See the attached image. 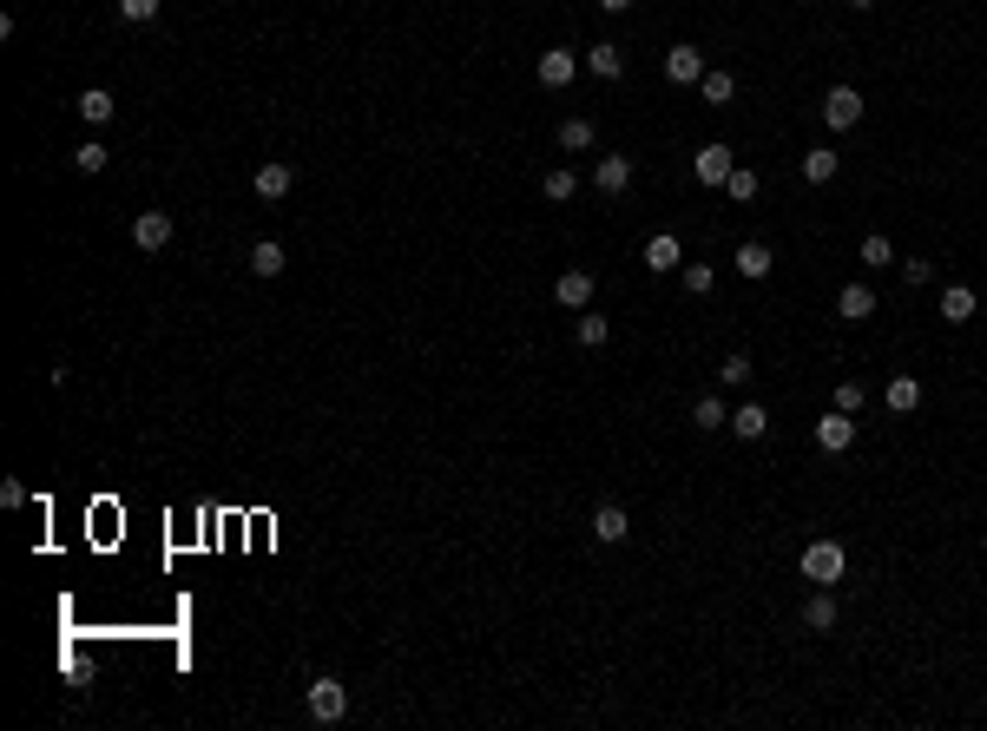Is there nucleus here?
Returning <instances> with one entry per match:
<instances>
[{"mask_svg": "<svg viewBox=\"0 0 987 731\" xmlns=\"http://www.w3.org/2000/svg\"><path fill=\"white\" fill-rule=\"evenodd\" d=\"M797 567H803V580H816V587H836L843 567H849V554H843V541H810Z\"/></svg>", "mask_w": 987, "mask_h": 731, "instance_id": "nucleus-1", "label": "nucleus"}, {"mask_svg": "<svg viewBox=\"0 0 987 731\" xmlns=\"http://www.w3.org/2000/svg\"><path fill=\"white\" fill-rule=\"evenodd\" d=\"M816 112H823V126H830V132H849V126H862V93H856V86H830Z\"/></svg>", "mask_w": 987, "mask_h": 731, "instance_id": "nucleus-2", "label": "nucleus"}, {"mask_svg": "<svg viewBox=\"0 0 987 731\" xmlns=\"http://www.w3.org/2000/svg\"><path fill=\"white\" fill-rule=\"evenodd\" d=\"M737 172V159H731V145H698V152H691V178H698V185H724V178Z\"/></svg>", "mask_w": 987, "mask_h": 731, "instance_id": "nucleus-3", "label": "nucleus"}, {"mask_svg": "<svg viewBox=\"0 0 987 731\" xmlns=\"http://www.w3.org/2000/svg\"><path fill=\"white\" fill-rule=\"evenodd\" d=\"M553 303H560V310H593V271H580V264L560 271L553 277Z\"/></svg>", "mask_w": 987, "mask_h": 731, "instance_id": "nucleus-4", "label": "nucleus"}, {"mask_svg": "<svg viewBox=\"0 0 987 731\" xmlns=\"http://www.w3.org/2000/svg\"><path fill=\"white\" fill-rule=\"evenodd\" d=\"M343 712H349V692L336 679H316L310 685V718H316V725H336Z\"/></svg>", "mask_w": 987, "mask_h": 731, "instance_id": "nucleus-5", "label": "nucleus"}, {"mask_svg": "<svg viewBox=\"0 0 987 731\" xmlns=\"http://www.w3.org/2000/svg\"><path fill=\"white\" fill-rule=\"evenodd\" d=\"M132 244H139V251H165V244H172V211H139V218H132Z\"/></svg>", "mask_w": 987, "mask_h": 731, "instance_id": "nucleus-6", "label": "nucleus"}, {"mask_svg": "<svg viewBox=\"0 0 987 731\" xmlns=\"http://www.w3.org/2000/svg\"><path fill=\"white\" fill-rule=\"evenodd\" d=\"M816 448H823V455H843V448H856V422H849L843 409H830L823 422H816Z\"/></svg>", "mask_w": 987, "mask_h": 731, "instance_id": "nucleus-7", "label": "nucleus"}, {"mask_svg": "<svg viewBox=\"0 0 987 731\" xmlns=\"http://www.w3.org/2000/svg\"><path fill=\"white\" fill-rule=\"evenodd\" d=\"M665 80H672V86H698V80H705V53H698V47H672V53H665Z\"/></svg>", "mask_w": 987, "mask_h": 731, "instance_id": "nucleus-8", "label": "nucleus"}, {"mask_svg": "<svg viewBox=\"0 0 987 731\" xmlns=\"http://www.w3.org/2000/svg\"><path fill=\"white\" fill-rule=\"evenodd\" d=\"M836 317H843V323H869V317H876V290H869V284H843Z\"/></svg>", "mask_w": 987, "mask_h": 731, "instance_id": "nucleus-9", "label": "nucleus"}, {"mask_svg": "<svg viewBox=\"0 0 987 731\" xmlns=\"http://www.w3.org/2000/svg\"><path fill=\"white\" fill-rule=\"evenodd\" d=\"M626 534H632V521H626V508H619V501H606V508H593V541L619 547Z\"/></svg>", "mask_w": 987, "mask_h": 731, "instance_id": "nucleus-10", "label": "nucleus"}, {"mask_svg": "<svg viewBox=\"0 0 987 731\" xmlns=\"http://www.w3.org/2000/svg\"><path fill=\"white\" fill-rule=\"evenodd\" d=\"M533 73H540V86H573L580 60H573L566 47H553V53H540V66H533Z\"/></svg>", "mask_w": 987, "mask_h": 731, "instance_id": "nucleus-11", "label": "nucleus"}, {"mask_svg": "<svg viewBox=\"0 0 987 731\" xmlns=\"http://www.w3.org/2000/svg\"><path fill=\"white\" fill-rule=\"evenodd\" d=\"M731 264H737V277H751V284H764V277H770V264H777V257H770V244H737V257H731Z\"/></svg>", "mask_w": 987, "mask_h": 731, "instance_id": "nucleus-12", "label": "nucleus"}, {"mask_svg": "<svg viewBox=\"0 0 987 731\" xmlns=\"http://www.w3.org/2000/svg\"><path fill=\"white\" fill-rule=\"evenodd\" d=\"M803 626H810V633H836V593L830 587H816L810 600H803Z\"/></svg>", "mask_w": 987, "mask_h": 731, "instance_id": "nucleus-13", "label": "nucleus"}, {"mask_svg": "<svg viewBox=\"0 0 987 731\" xmlns=\"http://www.w3.org/2000/svg\"><path fill=\"white\" fill-rule=\"evenodd\" d=\"M882 402H889V415H915V409H922V382H915V376H889Z\"/></svg>", "mask_w": 987, "mask_h": 731, "instance_id": "nucleus-14", "label": "nucleus"}, {"mask_svg": "<svg viewBox=\"0 0 987 731\" xmlns=\"http://www.w3.org/2000/svg\"><path fill=\"white\" fill-rule=\"evenodd\" d=\"M645 271H685V251H678L672 231H658V238L645 244Z\"/></svg>", "mask_w": 987, "mask_h": 731, "instance_id": "nucleus-15", "label": "nucleus"}, {"mask_svg": "<svg viewBox=\"0 0 987 731\" xmlns=\"http://www.w3.org/2000/svg\"><path fill=\"white\" fill-rule=\"evenodd\" d=\"M797 172H803V185H830V178L843 172V159H836L830 145H816V152H803V165H797Z\"/></svg>", "mask_w": 987, "mask_h": 731, "instance_id": "nucleus-16", "label": "nucleus"}, {"mask_svg": "<svg viewBox=\"0 0 987 731\" xmlns=\"http://www.w3.org/2000/svg\"><path fill=\"white\" fill-rule=\"evenodd\" d=\"M290 178H297L290 165H283V159H270V165H257L251 191H257V198H283V191H290Z\"/></svg>", "mask_w": 987, "mask_h": 731, "instance_id": "nucleus-17", "label": "nucleus"}, {"mask_svg": "<svg viewBox=\"0 0 987 731\" xmlns=\"http://www.w3.org/2000/svg\"><path fill=\"white\" fill-rule=\"evenodd\" d=\"M764 429H770L764 402H744V409H731V435H737V442H757Z\"/></svg>", "mask_w": 987, "mask_h": 731, "instance_id": "nucleus-18", "label": "nucleus"}, {"mask_svg": "<svg viewBox=\"0 0 987 731\" xmlns=\"http://www.w3.org/2000/svg\"><path fill=\"white\" fill-rule=\"evenodd\" d=\"M593 185H599V191H626V185H632V159H619V152H612V159H599V165H593Z\"/></svg>", "mask_w": 987, "mask_h": 731, "instance_id": "nucleus-19", "label": "nucleus"}, {"mask_svg": "<svg viewBox=\"0 0 987 731\" xmlns=\"http://www.w3.org/2000/svg\"><path fill=\"white\" fill-rule=\"evenodd\" d=\"M586 66H593L599 80H619V73H626V53L612 47V40H599V47H586Z\"/></svg>", "mask_w": 987, "mask_h": 731, "instance_id": "nucleus-20", "label": "nucleus"}, {"mask_svg": "<svg viewBox=\"0 0 987 731\" xmlns=\"http://www.w3.org/2000/svg\"><path fill=\"white\" fill-rule=\"evenodd\" d=\"M112 112H119V106H112L106 86H86V93H79V119H86V126H106Z\"/></svg>", "mask_w": 987, "mask_h": 731, "instance_id": "nucleus-21", "label": "nucleus"}, {"mask_svg": "<svg viewBox=\"0 0 987 731\" xmlns=\"http://www.w3.org/2000/svg\"><path fill=\"white\" fill-rule=\"evenodd\" d=\"M974 317V290L968 284H948L941 290V323H968Z\"/></svg>", "mask_w": 987, "mask_h": 731, "instance_id": "nucleus-22", "label": "nucleus"}, {"mask_svg": "<svg viewBox=\"0 0 987 731\" xmlns=\"http://www.w3.org/2000/svg\"><path fill=\"white\" fill-rule=\"evenodd\" d=\"M586 145H593V119H580V112L560 119V152H586Z\"/></svg>", "mask_w": 987, "mask_h": 731, "instance_id": "nucleus-23", "label": "nucleus"}, {"mask_svg": "<svg viewBox=\"0 0 987 731\" xmlns=\"http://www.w3.org/2000/svg\"><path fill=\"white\" fill-rule=\"evenodd\" d=\"M540 191H547L553 205H566V198H573V191H580V178H573V165H553L547 178H540Z\"/></svg>", "mask_w": 987, "mask_h": 731, "instance_id": "nucleus-24", "label": "nucleus"}, {"mask_svg": "<svg viewBox=\"0 0 987 731\" xmlns=\"http://www.w3.org/2000/svg\"><path fill=\"white\" fill-rule=\"evenodd\" d=\"M698 93H705V106H731V99H737V80H731V73H705V80H698Z\"/></svg>", "mask_w": 987, "mask_h": 731, "instance_id": "nucleus-25", "label": "nucleus"}, {"mask_svg": "<svg viewBox=\"0 0 987 731\" xmlns=\"http://www.w3.org/2000/svg\"><path fill=\"white\" fill-rule=\"evenodd\" d=\"M724 422H731V415H724L718 396H698V402H691V429H724Z\"/></svg>", "mask_w": 987, "mask_h": 731, "instance_id": "nucleus-26", "label": "nucleus"}, {"mask_svg": "<svg viewBox=\"0 0 987 731\" xmlns=\"http://www.w3.org/2000/svg\"><path fill=\"white\" fill-rule=\"evenodd\" d=\"M283 271V244H251V277H277Z\"/></svg>", "mask_w": 987, "mask_h": 731, "instance_id": "nucleus-27", "label": "nucleus"}, {"mask_svg": "<svg viewBox=\"0 0 987 731\" xmlns=\"http://www.w3.org/2000/svg\"><path fill=\"white\" fill-rule=\"evenodd\" d=\"M724 198H731V205H751V198H757V172H751V165H737V172L724 178Z\"/></svg>", "mask_w": 987, "mask_h": 731, "instance_id": "nucleus-28", "label": "nucleus"}, {"mask_svg": "<svg viewBox=\"0 0 987 731\" xmlns=\"http://www.w3.org/2000/svg\"><path fill=\"white\" fill-rule=\"evenodd\" d=\"M573 330H580V343H586V350H599V343L612 336V323L599 317V310H580V323H573Z\"/></svg>", "mask_w": 987, "mask_h": 731, "instance_id": "nucleus-29", "label": "nucleus"}, {"mask_svg": "<svg viewBox=\"0 0 987 731\" xmlns=\"http://www.w3.org/2000/svg\"><path fill=\"white\" fill-rule=\"evenodd\" d=\"M73 165H79V172H86V178H93V172H106V165H112V152H106V145H99V139H86V145H79V152H73Z\"/></svg>", "mask_w": 987, "mask_h": 731, "instance_id": "nucleus-30", "label": "nucleus"}, {"mask_svg": "<svg viewBox=\"0 0 987 731\" xmlns=\"http://www.w3.org/2000/svg\"><path fill=\"white\" fill-rule=\"evenodd\" d=\"M724 389H744V382H751V356H724Z\"/></svg>", "mask_w": 987, "mask_h": 731, "instance_id": "nucleus-31", "label": "nucleus"}, {"mask_svg": "<svg viewBox=\"0 0 987 731\" xmlns=\"http://www.w3.org/2000/svg\"><path fill=\"white\" fill-rule=\"evenodd\" d=\"M711 284H718V271H711V264H685V290H691V297H705Z\"/></svg>", "mask_w": 987, "mask_h": 731, "instance_id": "nucleus-32", "label": "nucleus"}, {"mask_svg": "<svg viewBox=\"0 0 987 731\" xmlns=\"http://www.w3.org/2000/svg\"><path fill=\"white\" fill-rule=\"evenodd\" d=\"M862 264H895V251H889L882 231H876V238H862Z\"/></svg>", "mask_w": 987, "mask_h": 731, "instance_id": "nucleus-33", "label": "nucleus"}, {"mask_svg": "<svg viewBox=\"0 0 987 731\" xmlns=\"http://www.w3.org/2000/svg\"><path fill=\"white\" fill-rule=\"evenodd\" d=\"M836 409H843V415L862 409V382H836Z\"/></svg>", "mask_w": 987, "mask_h": 731, "instance_id": "nucleus-34", "label": "nucleus"}, {"mask_svg": "<svg viewBox=\"0 0 987 731\" xmlns=\"http://www.w3.org/2000/svg\"><path fill=\"white\" fill-rule=\"evenodd\" d=\"M902 277H909V284H928V277H935V264H928V257H902Z\"/></svg>", "mask_w": 987, "mask_h": 731, "instance_id": "nucleus-35", "label": "nucleus"}, {"mask_svg": "<svg viewBox=\"0 0 987 731\" xmlns=\"http://www.w3.org/2000/svg\"><path fill=\"white\" fill-rule=\"evenodd\" d=\"M119 14H126V20H139V27H145V20L158 14V0H119Z\"/></svg>", "mask_w": 987, "mask_h": 731, "instance_id": "nucleus-36", "label": "nucleus"}, {"mask_svg": "<svg viewBox=\"0 0 987 731\" xmlns=\"http://www.w3.org/2000/svg\"><path fill=\"white\" fill-rule=\"evenodd\" d=\"M27 501V481H0V508H20Z\"/></svg>", "mask_w": 987, "mask_h": 731, "instance_id": "nucleus-37", "label": "nucleus"}, {"mask_svg": "<svg viewBox=\"0 0 987 731\" xmlns=\"http://www.w3.org/2000/svg\"><path fill=\"white\" fill-rule=\"evenodd\" d=\"M599 7H606V14H626V7H632V0H599Z\"/></svg>", "mask_w": 987, "mask_h": 731, "instance_id": "nucleus-38", "label": "nucleus"}, {"mask_svg": "<svg viewBox=\"0 0 987 731\" xmlns=\"http://www.w3.org/2000/svg\"><path fill=\"white\" fill-rule=\"evenodd\" d=\"M849 7H876V0H849Z\"/></svg>", "mask_w": 987, "mask_h": 731, "instance_id": "nucleus-39", "label": "nucleus"}]
</instances>
